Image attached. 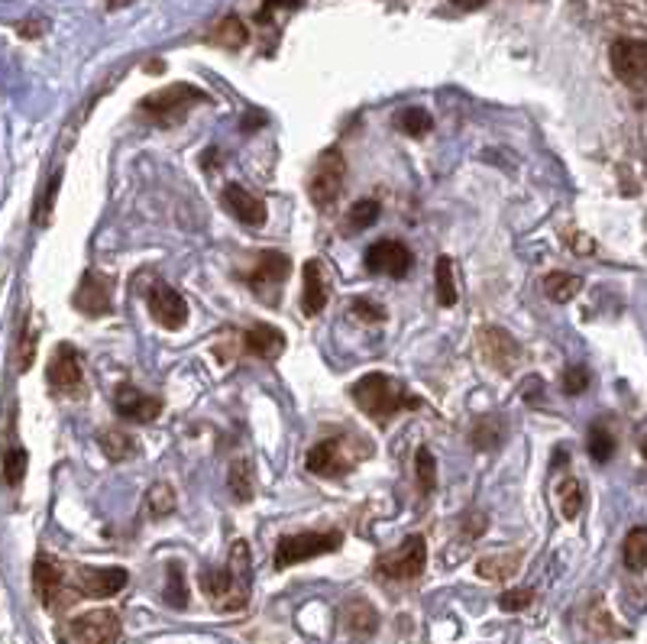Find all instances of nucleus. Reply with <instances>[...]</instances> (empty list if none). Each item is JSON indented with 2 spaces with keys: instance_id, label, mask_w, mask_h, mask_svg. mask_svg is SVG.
<instances>
[{
  "instance_id": "obj_1",
  "label": "nucleus",
  "mask_w": 647,
  "mask_h": 644,
  "mask_svg": "<svg viewBox=\"0 0 647 644\" xmlns=\"http://www.w3.org/2000/svg\"><path fill=\"white\" fill-rule=\"evenodd\" d=\"M201 589L214 606L224 612L243 609L246 596H250V547L243 541L233 544L230 564L224 570H204L201 573Z\"/></svg>"
},
{
  "instance_id": "obj_20",
  "label": "nucleus",
  "mask_w": 647,
  "mask_h": 644,
  "mask_svg": "<svg viewBox=\"0 0 647 644\" xmlns=\"http://www.w3.org/2000/svg\"><path fill=\"white\" fill-rule=\"evenodd\" d=\"M305 289H301V311L308 314V318H314V314H321L324 305H327V279H324V269L321 263H314V259H308L305 263Z\"/></svg>"
},
{
  "instance_id": "obj_39",
  "label": "nucleus",
  "mask_w": 647,
  "mask_h": 644,
  "mask_svg": "<svg viewBox=\"0 0 647 644\" xmlns=\"http://www.w3.org/2000/svg\"><path fill=\"white\" fill-rule=\"evenodd\" d=\"M589 389V369L586 366H573L563 373V392L567 395H580Z\"/></svg>"
},
{
  "instance_id": "obj_32",
  "label": "nucleus",
  "mask_w": 647,
  "mask_h": 644,
  "mask_svg": "<svg viewBox=\"0 0 647 644\" xmlns=\"http://www.w3.org/2000/svg\"><path fill=\"white\" fill-rule=\"evenodd\" d=\"M214 39L220 46H227V49H240L246 43V26L237 17H224L217 30H214Z\"/></svg>"
},
{
  "instance_id": "obj_22",
  "label": "nucleus",
  "mask_w": 647,
  "mask_h": 644,
  "mask_svg": "<svg viewBox=\"0 0 647 644\" xmlns=\"http://www.w3.org/2000/svg\"><path fill=\"white\" fill-rule=\"evenodd\" d=\"M230 492L237 502H250L256 496V470L250 457H237L230 467Z\"/></svg>"
},
{
  "instance_id": "obj_26",
  "label": "nucleus",
  "mask_w": 647,
  "mask_h": 644,
  "mask_svg": "<svg viewBox=\"0 0 647 644\" xmlns=\"http://www.w3.org/2000/svg\"><path fill=\"white\" fill-rule=\"evenodd\" d=\"M557 499H560V512L563 518H576L583 509V489H580V479H560V486H557Z\"/></svg>"
},
{
  "instance_id": "obj_42",
  "label": "nucleus",
  "mask_w": 647,
  "mask_h": 644,
  "mask_svg": "<svg viewBox=\"0 0 647 644\" xmlns=\"http://www.w3.org/2000/svg\"><path fill=\"white\" fill-rule=\"evenodd\" d=\"M295 7H298V0H266L263 10L256 13V20H259V23H269L279 10H295Z\"/></svg>"
},
{
  "instance_id": "obj_36",
  "label": "nucleus",
  "mask_w": 647,
  "mask_h": 644,
  "mask_svg": "<svg viewBox=\"0 0 647 644\" xmlns=\"http://www.w3.org/2000/svg\"><path fill=\"white\" fill-rule=\"evenodd\" d=\"M26 463H30V457H26L23 447H13L10 454L4 457V479H7V486H20L23 483Z\"/></svg>"
},
{
  "instance_id": "obj_9",
  "label": "nucleus",
  "mask_w": 647,
  "mask_h": 644,
  "mask_svg": "<svg viewBox=\"0 0 647 644\" xmlns=\"http://www.w3.org/2000/svg\"><path fill=\"white\" fill-rule=\"evenodd\" d=\"M612 72L625 85H641L647 75V43L644 39H615L609 49Z\"/></svg>"
},
{
  "instance_id": "obj_25",
  "label": "nucleus",
  "mask_w": 647,
  "mask_h": 644,
  "mask_svg": "<svg viewBox=\"0 0 647 644\" xmlns=\"http://www.w3.org/2000/svg\"><path fill=\"white\" fill-rule=\"evenodd\" d=\"M434 276H437V301L444 308H453V305H457V279H453V263L447 256L437 259Z\"/></svg>"
},
{
  "instance_id": "obj_3",
  "label": "nucleus",
  "mask_w": 647,
  "mask_h": 644,
  "mask_svg": "<svg viewBox=\"0 0 647 644\" xmlns=\"http://www.w3.org/2000/svg\"><path fill=\"white\" fill-rule=\"evenodd\" d=\"M340 547V531H301V534H288L275 547V567L285 570L292 564H305L311 557L330 554Z\"/></svg>"
},
{
  "instance_id": "obj_30",
  "label": "nucleus",
  "mask_w": 647,
  "mask_h": 644,
  "mask_svg": "<svg viewBox=\"0 0 647 644\" xmlns=\"http://www.w3.org/2000/svg\"><path fill=\"white\" fill-rule=\"evenodd\" d=\"M379 214H382V204L376 198H363V201H356L350 208L347 224H350V230H366V227H373L379 221Z\"/></svg>"
},
{
  "instance_id": "obj_33",
  "label": "nucleus",
  "mask_w": 647,
  "mask_h": 644,
  "mask_svg": "<svg viewBox=\"0 0 647 644\" xmlns=\"http://www.w3.org/2000/svg\"><path fill=\"white\" fill-rule=\"evenodd\" d=\"M398 127L408 136H424V133H431L434 120L428 111H421V107H408V111H402V117H398Z\"/></svg>"
},
{
  "instance_id": "obj_41",
  "label": "nucleus",
  "mask_w": 647,
  "mask_h": 644,
  "mask_svg": "<svg viewBox=\"0 0 647 644\" xmlns=\"http://www.w3.org/2000/svg\"><path fill=\"white\" fill-rule=\"evenodd\" d=\"M353 311H356V318H363V321H385V311L379 305H373L369 298H356Z\"/></svg>"
},
{
  "instance_id": "obj_38",
  "label": "nucleus",
  "mask_w": 647,
  "mask_h": 644,
  "mask_svg": "<svg viewBox=\"0 0 647 644\" xmlns=\"http://www.w3.org/2000/svg\"><path fill=\"white\" fill-rule=\"evenodd\" d=\"M470 441H473V447H479V450H489V447L499 444V428H495V421H492V418L479 421L476 431L470 434Z\"/></svg>"
},
{
  "instance_id": "obj_31",
  "label": "nucleus",
  "mask_w": 647,
  "mask_h": 644,
  "mask_svg": "<svg viewBox=\"0 0 647 644\" xmlns=\"http://www.w3.org/2000/svg\"><path fill=\"white\" fill-rule=\"evenodd\" d=\"M101 447H104V454L110 460H127L133 454V437L130 434H123V431H114V428H107L101 431Z\"/></svg>"
},
{
  "instance_id": "obj_40",
  "label": "nucleus",
  "mask_w": 647,
  "mask_h": 644,
  "mask_svg": "<svg viewBox=\"0 0 647 644\" xmlns=\"http://www.w3.org/2000/svg\"><path fill=\"white\" fill-rule=\"evenodd\" d=\"M531 599H534L531 589H508V593H502L499 606H502V612H521V609L531 606Z\"/></svg>"
},
{
  "instance_id": "obj_14",
  "label": "nucleus",
  "mask_w": 647,
  "mask_h": 644,
  "mask_svg": "<svg viewBox=\"0 0 647 644\" xmlns=\"http://www.w3.org/2000/svg\"><path fill=\"white\" fill-rule=\"evenodd\" d=\"M33 586H36V596L43 602L46 609H59L65 602V577L62 570L55 567V560H49L46 554L36 557V567H33Z\"/></svg>"
},
{
  "instance_id": "obj_21",
  "label": "nucleus",
  "mask_w": 647,
  "mask_h": 644,
  "mask_svg": "<svg viewBox=\"0 0 647 644\" xmlns=\"http://www.w3.org/2000/svg\"><path fill=\"white\" fill-rule=\"evenodd\" d=\"M75 305L91 314V318H98V314H107L110 311V285L98 276V272H88L85 282H81L78 289V301Z\"/></svg>"
},
{
  "instance_id": "obj_4",
  "label": "nucleus",
  "mask_w": 647,
  "mask_h": 644,
  "mask_svg": "<svg viewBox=\"0 0 647 644\" xmlns=\"http://www.w3.org/2000/svg\"><path fill=\"white\" fill-rule=\"evenodd\" d=\"M62 644H120V619L110 609H94L62 628Z\"/></svg>"
},
{
  "instance_id": "obj_15",
  "label": "nucleus",
  "mask_w": 647,
  "mask_h": 644,
  "mask_svg": "<svg viewBox=\"0 0 647 644\" xmlns=\"http://www.w3.org/2000/svg\"><path fill=\"white\" fill-rule=\"evenodd\" d=\"M114 408H117L120 418L136 421V424H146V421H156L159 418L162 402L153 399V395L140 392L136 386H120L114 392Z\"/></svg>"
},
{
  "instance_id": "obj_44",
  "label": "nucleus",
  "mask_w": 647,
  "mask_h": 644,
  "mask_svg": "<svg viewBox=\"0 0 647 644\" xmlns=\"http://www.w3.org/2000/svg\"><path fill=\"white\" fill-rule=\"evenodd\" d=\"M127 4H130V0H107L110 10H120V7H127Z\"/></svg>"
},
{
  "instance_id": "obj_12",
  "label": "nucleus",
  "mask_w": 647,
  "mask_h": 644,
  "mask_svg": "<svg viewBox=\"0 0 647 644\" xmlns=\"http://www.w3.org/2000/svg\"><path fill=\"white\" fill-rule=\"evenodd\" d=\"M149 314H153V321L162 324L165 331H178V327L188 321V305L172 285L156 282L153 289H149Z\"/></svg>"
},
{
  "instance_id": "obj_16",
  "label": "nucleus",
  "mask_w": 647,
  "mask_h": 644,
  "mask_svg": "<svg viewBox=\"0 0 647 644\" xmlns=\"http://www.w3.org/2000/svg\"><path fill=\"white\" fill-rule=\"evenodd\" d=\"M224 204H227V211L237 217L240 224L246 227H263L266 224V204L259 201L256 195H250L243 185H227L224 188Z\"/></svg>"
},
{
  "instance_id": "obj_7",
  "label": "nucleus",
  "mask_w": 647,
  "mask_h": 644,
  "mask_svg": "<svg viewBox=\"0 0 647 644\" xmlns=\"http://www.w3.org/2000/svg\"><path fill=\"white\" fill-rule=\"evenodd\" d=\"M204 101V94L198 88H188V85H172V88H165V91H156V94H149V98L140 104V111L149 114L156 123H172L175 117H182L188 107H195Z\"/></svg>"
},
{
  "instance_id": "obj_24",
  "label": "nucleus",
  "mask_w": 647,
  "mask_h": 644,
  "mask_svg": "<svg viewBox=\"0 0 647 644\" xmlns=\"http://www.w3.org/2000/svg\"><path fill=\"white\" fill-rule=\"evenodd\" d=\"M583 289V279L580 276H570V272H550L544 279V292L550 301H557V305H567Z\"/></svg>"
},
{
  "instance_id": "obj_18",
  "label": "nucleus",
  "mask_w": 647,
  "mask_h": 644,
  "mask_svg": "<svg viewBox=\"0 0 647 644\" xmlns=\"http://www.w3.org/2000/svg\"><path fill=\"white\" fill-rule=\"evenodd\" d=\"M305 467H308V473H314V476H340V473L350 470V463L343 460L340 441H334V437H330V441H321L318 447H311Z\"/></svg>"
},
{
  "instance_id": "obj_37",
  "label": "nucleus",
  "mask_w": 647,
  "mask_h": 644,
  "mask_svg": "<svg viewBox=\"0 0 647 644\" xmlns=\"http://www.w3.org/2000/svg\"><path fill=\"white\" fill-rule=\"evenodd\" d=\"M146 502H149V512H153L156 518L159 515H169L175 509V492H172L169 483H156L153 489H149Z\"/></svg>"
},
{
  "instance_id": "obj_19",
  "label": "nucleus",
  "mask_w": 647,
  "mask_h": 644,
  "mask_svg": "<svg viewBox=\"0 0 647 644\" xmlns=\"http://www.w3.org/2000/svg\"><path fill=\"white\" fill-rule=\"evenodd\" d=\"M243 344L250 353H256L259 360H279V356L285 353V334L272 324H256L246 331Z\"/></svg>"
},
{
  "instance_id": "obj_2",
  "label": "nucleus",
  "mask_w": 647,
  "mask_h": 644,
  "mask_svg": "<svg viewBox=\"0 0 647 644\" xmlns=\"http://www.w3.org/2000/svg\"><path fill=\"white\" fill-rule=\"evenodd\" d=\"M350 395L356 399V405H360L366 415H373V418H392L398 415L402 408H418L415 399H408L405 389L398 386V382L392 376H385V373H369L363 376L356 386L350 389Z\"/></svg>"
},
{
  "instance_id": "obj_43",
  "label": "nucleus",
  "mask_w": 647,
  "mask_h": 644,
  "mask_svg": "<svg viewBox=\"0 0 647 644\" xmlns=\"http://www.w3.org/2000/svg\"><path fill=\"white\" fill-rule=\"evenodd\" d=\"M457 7H463V10H476V7H486L489 0H453Z\"/></svg>"
},
{
  "instance_id": "obj_10",
  "label": "nucleus",
  "mask_w": 647,
  "mask_h": 644,
  "mask_svg": "<svg viewBox=\"0 0 647 644\" xmlns=\"http://www.w3.org/2000/svg\"><path fill=\"white\" fill-rule=\"evenodd\" d=\"M127 570L120 567H78L72 586L78 589L81 596H91V599H107V596H117L123 586H127Z\"/></svg>"
},
{
  "instance_id": "obj_35",
  "label": "nucleus",
  "mask_w": 647,
  "mask_h": 644,
  "mask_svg": "<svg viewBox=\"0 0 647 644\" xmlns=\"http://www.w3.org/2000/svg\"><path fill=\"white\" fill-rule=\"evenodd\" d=\"M165 602L175 609H185V602H188V589H185V577H182V567L169 564V586H165Z\"/></svg>"
},
{
  "instance_id": "obj_28",
  "label": "nucleus",
  "mask_w": 647,
  "mask_h": 644,
  "mask_svg": "<svg viewBox=\"0 0 647 644\" xmlns=\"http://www.w3.org/2000/svg\"><path fill=\"white\" fill-rule=\"evenodd\" d=\"M625 567L628 570H635V573H641L644 567H647V531L644 528H635L625 538Z\"/></svg>"
},
{
  "instance_id": "obj_23",
  "label": "nucleus",
  "mask_w": 647,
  "mask_h": 644,
  "mask_svg": "<svg viewBox=\"0 0 647 644\" xmlns=\"http://www.w3.org/2000/svg\"><path fill=\"white\" fill-rule=\"evenodd\" d=\"M343 622H347V628L356 638H363V635H373L379 628V615H376L373 606H369V602L353 599L347 606V612H343Z\"/></svg>"
},
{
  "instance_id": "obj_6",
  "label": "nucleus",
  "mask_w": 647,
  "mask_h": 644,
  "mask_svg": "<svg viewBox=\"0 0 647 644\" xmlns=\"http://www.w3.org/2000/svg\"><path fill=\"white\" fill-rule=\"evenodd\" d=\"M343 172H347V162H343L340 149H324L314 162V172H311V182H308V195L318 208H330L337 201L340 188H343Z\"/></svg>"
},
{
  "instance_id": "obj_5",
  "label": "nucleus",
  "mask_w": 647,
  "mask_h": 644,
  "mask_svg": "<svg viewBox=\"0 0 647 644\" xmlns=\"http://www.w3.org/2000/svg\"><path fill=\"white\" fill-rule=\"evenodd\" d=\"M428 564V541L421 534H411L395 551L379 557V573L389 580H418Z\"/></svg>"
},
{
  "instance_id": "obj_27",
  "label": "nucleus",
  "mask_w": 647,
  "mask_h": 644,
  "mask_svg": "<svg viewBox=\"0 0 647 644\" xmlns=\"http://www.w3.org/2000/svg\"><path fill=\"white\" fill-rule=\"evenodd\" d=\"M415 479H418L421 496H431L434 486H437V460L428 447H421L415 454Z\"/></svg>"
},
{
  "instance_id": "obj_29",
  "label": "nucleus",
  "mask_w": 647,
  "mask_h": 644,
  "mask_svg": "<svg viewBox=\"0 0 647 644\" xmlns=\"http://www.w3.org/2000/svg\"><path fill=\"white\" fill-rule=\"evenodd\" d=\"M479 577L486 580H508L518 570V554H502V557H483L479 560Z\"/></svg>"
},
{
  "instance_id": "obj_17",
  "label": "nucleus",
  "mask_w": 647,
  "mask_h": 644,
  "mask_svg": "<svg viewBox=\"0 0 647 644\" xmlns=\"http://www.w3.org/2000/svg\"><path fill=\"white\" fill-rule=\"evenodd\" d=\"M288 269H292L288 256H282V253H263V259H259L256 269L250 272V285H253L259 295H275V292H279V285L285 282Z\"/></svg>"
},
{
  "instance_id": "obj_11",
  "label": "nucleus",
  "mask_w": 647,
  "mask_h": 644,
  "mask_svg": "<svg viewBox=\"0 0 647 644\" xmlns=\"http://www.w3.org/2000/svg\"><path fill=\"white\" fill-rule=\"evenodd\" d=\"M49 382H52V389L62 395H78L85 389V369H81L78 350L72 344H62L55 350L52 363H49Z\"/></svg>"
},
{
  "instance_id": "obj_13",
  "label": "nucleus",
  "mask_w": 647,
  "mask_h": 644,
  "mask_svg": "<svg viewBox=\"0 0 647 644\" xmlns=\"http://www.w3.org/2000/svg\"><path fill=\"white\" fill-rule=\"evenodd\" d=\"M366 269L398 279L411 269V253L405 250V243H398V240H379L366 250Z\"/></svg>"
},
{
  "instance_id": "obj_34",
  "label": "nucleus",
  "mask_w": 647,
  "mask_h": 644,
  "mask_svg": "<svg viewBox=\"0 0 647 644\" xmlns=\"http://www.w3.org/2000/svg\"><path fill=\"white\" fill-rule=\"evenodd\" d=\"M615 454V437H612V431H605V428H596L589 431V457H593L596 463H605Z\"/></svg>"
},
{
  "instance_id": "obj_8",
  "label": "nucleus",
  "mask_w": 647,
  "mask_h": 644,
  "mask_svg": "<svg viewBox=\"0 0 647 644\" xmlns=\"http://www.w3.org/2000/svg\"><path fill=\"white\" fill-rule=\"evenodd\" d=\"M476 340H479V353H483V360L489 366H495L499 373H515V366L521 360V347L512 334L502 331V327H483Z\"/></svg>"
}]
</instances>
